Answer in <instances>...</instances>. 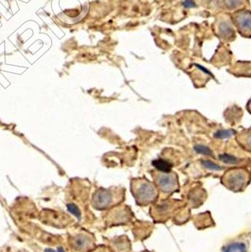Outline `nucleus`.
<instances>
[{
    "label": "nucleus",
    "instance_id": "f257e3e1",
    "mask_svg": "<svg viewBox=\"0 0 251 252\" xmlns=\"http://www.w3.org/2000/svg\"><path fill=\"white\" fill-rule=\"evenodd\" d=\"M131 189L136 200L143 205L153 202L158 196L157 187L144 178L133 180L131 182Z\"/></svg>",
    "mask_w": 251,
    "mask_h": 252
},
{
    "label": "nucleus",
    "instance_id": "f03ea898",
    "mask_svg": "<svg viewBox=\"0 0 251 252\" xmlns=\"http://www.w3.org/2000/svg\"><path fill=\"white\" fill-rule=\"evenodd\" d=\"M249 172L243 168H233L225 172L222 177V182L231 190H242L249 181Z\"/></svg>",
    "mask_w": 251,
    "mask_h": 252
},
{
    "label": "nucleus",
    "instance_id": "7ed1b4c3",
    "mask_svg": "<svg viewBox=\"0 0 251 252\" xmlns=\"http://www.w3.org/2000/svg\"><path fill=\"white\" fill-rule=\"evenodd\" d=\"M153 178L162 192H172L179 188L178 178L174 172H153Z\"/></svg>",
    "mask_w": 251,
    "mask_h": 252
},
{
    "label": "nucleus",
    "instance_id": "20e7f679",
    "mask_svg": "<svg viewBox=\"0 0 251 252\" xmlns=\"http://www.w3.org/2000/svg\"><path fill=\"white\" fill-rule=\"evenodd\" d=\"M113 201V192L110 191V189H101L95 194L94 197V205L97 209H105L111 205Z\"/></svg>",
    "mask_w": 251,
    "mask_h": 252
},
{
    "label": "nucleus",
    "instance_id": "39448f33",
    "mask_svg": "<svg viewBox=\"0 0 251 252\" xmlns=\"http://www.w3.org/2000/svg\"><path fill=\"white\" fill-rule=\"evenodd\" d=\"M236 24L238 28L243 32H248L251 30V14L245 11L238 14L236 16Z\"/></svg>",
    "mask_w": 251,
    "mask_h": 252
},
{
    "label": "nucleus",
    "instance_id": "423d86ee",
    "mask_svg": "<svg viewBox=\"0 0 251 252\" xmlns=\"http://www.w3.org/2000/svg\"><path fill=\"white\" fill-rule=\"evenodd\" d=\"M153 166L158 169L161 172L164 173H168L171 172L172 165L169 162H167L166 160L159 158V159L155 160L153 162Z\"/></svg>",
    "mask_w": 251,
    "mask_h": 252
},
{
    "label": "nucleus",
    "instance_id": "0eeeda50",
    "mask_svg": "<svg viewBox=\"0 0 251 252\" xmlns=\"http://www.w3.org/2000/svg\"><path fill=\"white\" fill-rule=\"evenodd\" d=\"M224 252H247V248L242 243H235L225 248Z\"/></svg>",
    "mask_w": 251,
    "mask_h": 252
},
{
    "label": "nucleus",
    "instance_id": "6e6552de",
    "mask_svg": "<svg viewBox=\"0 0 251 252\" xmlns=\"http://www.w3.org/2000/svg\"><path fill=\"white\" fill-rule=\"evenodd\" d=\"M88 244H89V241H88L87 238L83 236H77L73 240V246L75 249H79V250H82L84 248L87 247Z\"/></svg>",
    "mask_w": 251,
    "mask_h": 252
},
{
    "label": "nucleus",
    "instance_id": "1a4fd4ad",
    "mask_svg": "<svg viewBox=\"0 0 251 252\" xmlns=\"http://www.w3.org/2000/svg\"><path fill=\"white\" fill-rule=\"evenodd\" d=\"M235 134V131L234 130H220L218 131L214 134V137L218 138V139H225L228 137H231Z\"/></svg>",
    "mask_w": 251,
    "mask_h": 252
},
{
    "label": "nucleus",
    "instance_id": "9d476101",
    "mask_svg": "<svg viewBox=\"0 0 251 252\" xmlns=\"http://www.w3.org/2000/svg\"><path fill=\"white\" fill-rule=\"evenodd\" d=\"M220 159L227 164H235L238 162V158L236 157L225 154L220 156Z\"/></svg>",
    "mask_w": 251,
    "mask_h": 252
},
{
    "label": "nucleus",
    "instance_id": "9b49d317",
    "mask_svg": "<svg viewBox=\"0 0 251 252\" xmlns=\"http://www.w3.org/2000/svg\"><path fill=\"white\" fill-rule=\"evenodd\" d=\"M195 151H196L197 153H198V154H203V155H213V152L211 149H210L209 147H205V146H195Z\"/></svg>",
    "mask_w": 251,
    "mask_h": 252
},
{
    "label": "nucleus",
    "instance_id": "f8f14e48",
    "mask_svg": "<svg viewBox=\"0 0 251 252\" xmlns=\"http://www.w3.org/2000/svg\"><path fill=\"white\" fill-rule=\"evenodd\" d=\"M202 165L205 168H208V169L213 170V171H221V170L222 169L219 165L211 162V161H208V160L202 161Z\"/></svg>",
    "mask_w": 251,
    "mask_h": 252
},
{
    "label": "nucleus",
    "instance_id": "ddd939ff",
    "mask_svg": "<svg viewBox=\"0 0 251 252\" xmlns=\"http://www.w3.org/2000/svg\"><path fill=\"white\" fill-rule=\"evenodd\" d=\"M66 207H67L68 211H69L70 213L73 214L77 219H80L81 212L80 211H79V208H78L76 205H74V204H68Z\"/></svg>",
    "mask_w": 251,
    "mask_h": 252
},
{
    "label": "nucleus",
    "instance_id": "4468645a",
    "mask_svg": "<svg viewBox=\"0 0 251 252\" xmlns=\"http://www.w3.org/2000/svg\"><path fill=\"white\" fill-rule=\"evenodd\" d=\"M242 2V0H225V4L229 8H235Z\"/></svg>",
    "mask_w": 251,
    "mask_h": 252
},
{
    "label": "nucleus",
    "instance_id": "2eb2a0df",
    "mask_svg": "<svg viewBox=\"0 0 251 252\" xmlns=\"http://www.w3.org/2000/svg\"><path fill=\"white\" fill-rule=\"evenodd\" d=\"M184 5H185L186 7L194 6V3L193 2H192V0H187V1H186L185 2V3H184Z\"/></svg>",
    "mask_w": 251,
    "mask_h": 252
},
{
    "label": "nucleus",
    "instance_id": "dca6fc26",
    "mask_svg": "<svg viewBox=\"0 0 251 252\" xmlns=\"http://www.w3.org/2000/svg\"><path fill=\"white\" fill-rule=\"evenodd\" d=\"M45 252H57V251L52 249H45Z\"/></svg>",
    "mask_w": 251,
    "mask_h": 252
},
{
    "label": "nucleus",
    "instance_id": "f3484780",
    "mask_svg": "<svg viewBox=\"0 0 251 252\" xmlns=\"http://www.w3.org/2000/svg\"><path fill=\"white\" fill-rule=\"evenodd\" d=\"M57 252H65L64 250H63V248L59 247L57 249Z\"/></svg>",
    "mask_w": 251,
    "mask_h": 252
}]
</instances>
